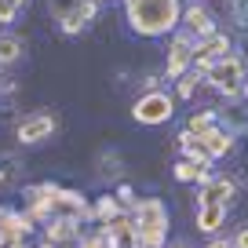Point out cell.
Listing matches in <instances>:
<instances>
[{
	"label": "cell",
	"instance_id": "5b68a950",
	"mask_svg": "<svg viewBox=\"0 0 248 248\" xmlns=\"http://www.w3.org/2000/svg\"><path fill=\"white\" fill-rule=\"evenodd\" d=\"M204 80H208L212 88H219V92H233V88H241V84H245V59H241V55L216 59V62H212V70L204 73Z\"/></svg>",
	"mask_w": 248,
	"mask_h": 248
},
{
	"label": "cell",
	"instance_id": "f1b7e54d",
	"mask_svg": "<svg viewBox=\"0 0 248 248\" xmlns=\"http://www.w3.org/2000/svg\"><path fill=\"white\" fill-rule=\"evenodd\" d=\"M44 248H47V245H44Z\"/></svg>",
	"mask_w": 248,
	"mask_h": 248
},
{
	"label": "cell",
	"instance_id": "7c38bea8",
	"mask_svg": "<svg viewBox=\"0 0 248 248\" xmlns=\"http://www.w3.org/2000/svg\"><path fill=\"white\" fill-rule=\"evenodd\" d=\"M223 223H226L223 204H197V230L201 233H216Z\"/></svg>",
	"mask_w": 248,
	"mask_h": 248
},
{
	"label": "cell",
	"instance_id": "8fae6325",
	"mask_svg": "<svg viewBox=\"0 0 248 248\" xmlns=\"http://www.w3.org/2000/svg\"><path fill=\"white\" fill-rule=\"evenodd\" d=\"M95 11H99V0H80V8H77V11H70V15L62 18L59 30L73 37V33H80V30H84V26L95 18Z\"/></svg>",
	"mask_w": 248,
	"mask_h": 248
},
{
	"label": "cell",
	"instance_id": "d4e9b609",
	"mask_svg": "<svg viewBox=\"0 0 248 248\" xmlns=\"http://www.w3.org/2000/svg\"><path fill=\"white\" fill-rule=\"evenodd\" d=\"M208 248H233V241H226V237H216V241H208Z\"/></svg>",
	"mask_w": 248,
	"mask_h": 248
},
{
	"label": "cell",
	"instance_id": "4316f807",
	"mask_svg": "<svg viewBox=\"0 0 248 248\" xmlns=\"http://www.w3.org/2000/svg\"><path fill=\"white\" fill-rule=\"evenodd\" d=\"M168 248H190V245H183V241H175V245H168Z\"/></svg>",
	"mask_w": 248,
	"mask_h": 248
},
{
	"label": "cell",
	"instance_id": "ffe728a7",
	"mask_svg": "<svg viewBox=\"0 0 248 248\" xmlns=\"http://www.w3.org/2000/svg\"><path fill=\"white\" fill-rule=\"evenodd\" d=\"M77 8H80V0H47V11H51L59 22L70 15V11H77Z\"/></svg>",
	"mask_w": 248,
	"mask_h": 248
},
{
	"label": "cell",
	"instance_id": "9a60e30c",
	"mask_svg": "<svg viewBox=\"0 0 248 248\" xmlns=\"http://www.w3.org/2000/svg\"><path fill=\"white\" fill-rule=\"evenodd\" d=\"M171 171H175V179H179V183H208V171H201V168H197V164H190V161H186V157H179V161H175V168H171Z\"/></svg>",
	"mask_w": 248,
	"mask_h": 248
},
{
	"label": "cell",
	"instance_id": "30bf717a",
	"mask_svg": "<svg viewBox=\"0 0 248 248\" xmlns=\"http://www.w3.org/2000/svg\"><path fill=\"white\" fill-rule=\"evenodd\" d=\"M197 146H201L204 154L216 161V157H226V154L233 150V135L226 132V128H219V124H216V128H208L204 135H197Z\"/></svg>",
	"mask_w": 248,
	"mask_h": 248
},
{
	"label": "cell",
	"instance_id": "6da1fadb",
	"mask_svg": "<svg viewBox=\"0 0 248 248\" xmlns=\"http://www.w3.org/2000/svg\"><path fill=\"white\" fill-rule=\"evenodd\" d=\"M124 18L139 37H164L183 26V0H124Z\"/></svg>",
	"mask_w": 248,
	"mask_h": 248
},
{
	"label": "cell",
	"instance_id": "44dd1931",
	"mask_svg": "<svg viewBox=\"0 0 248 248\" xmlns=\"http://www.w3.org/2000/svg\"><path fill=\"white\" fill-rule=\"evenodd\" d=\"M194 84H197V73L190 70L186 77H179V80H175V95H179V99H190V95H194Z\"/></svg>",
	"mask_w": 248,
	"mask_h": 248
},
{
	"label": "cell",
	"instance_id": "e0dca14e",
	"mask_svg": "<svg viewBox=\"0 0 248 248\" xmlns=\"http://www.w3.org/2000/svg\"><path fill=\"white\" fill-rule=\"evenodd\" d=\"M216 109H201V113H194L190 121H186V132H194V135H204L208 128H216Z\"/></svg>",
	"mask_w": 248,
	"mask_h": 248
},
{
	"label": "cell",
	"instance_id": "ac0fdd59",
	"mask_svg": "<svg viewBox=\"0 0 248 248\" xmlns=\"http://www.w3.org/2000/svg\"><path fill=\"white\" fill-rule=\"evenodd\" d=\"M179 154H183V157H186L190 164H197L201 171H208V168H212V157L204 154V150L197 146V142H183V146H179Z\"/></svg>",
	"mask_w": 248,
	"mask_h": 248
},
{
	"label": "cell",
	"instance_id": "277c9868",
	"mask_svg": "<svg viewBox=\"0 0 248 248\" xmlns=\"http://www.w3.org/2000/svg\"><path fill=\"white\" fill-rule=\"evenodd\" d=\"M194 55H197V37H194V33H186V30H179L175 37H171V44H168V66H164V77H168V80L186 77V73L194 70Z\"/></svg>",
	"mask_w": 248,
	"mask_h": 248
},
{
	"label": "cell",
	"instance_id": "3957f363",
	"mask_svg": "<svg viewBox=\"0 0 248 248\" xmlns=\"http://www.w3.org/2000/svg\"><path fill=\"white\" fill-rule=\"evenodd\" d=\"M171 113H175V99H171L168 92H142L139 99L132 102V117L139 124H146V128H157V124L171 121Z\"/></svg>",
	"mask_w": 248,
	"mask_h": 248
},
{
	"label": "cell",
	"instance_id": "603a6c76",
	"mask_svg": "<svg viewBox=\"0 0 248 248\" xmlns=\"http://www.w3.org/2000/svg\"><path fill=\"white\" fill-rule=\"evenodd\" d=\"M117 201H121V208H128V212L139 204V201H135V194H132V186H124V183L117 186Z\"/></svg>",
	"mask_w": 248,
	"mask_h": 248
},
{
	"label": "cell",
	"instance_id": "8992f818",
	"mask_svg": "<svg viewBox=\"0 0 248 248\" xmlns=\"http://www.w3.org/2000/svg\"><path fill=\"white\" fill-rule=\"evenodd\" d=\"M55 128H59V121H55V113H30V117H22L18 121V128H15V139L22 142V146H37V142H44V139H51L55 135Z\"/></svg>",
	"mask_w": 248,
	"mask_h": 248
},
{
	"label": "cell",
	"instance_id": "4fadbf2b",
	"mask_svg": "<svg viewBox=\"0 0 248 248\" xmlns=\"http://www.w3.org/2000/svg\"><path fill=\"white\" fill-rule=\"evenodd\" d=\"M197 55H208V59H226V55H230V37H226V33H212V37L197 40Z\"/></svg>",
	"mask_w": 248,
	"mask_h": 248
},
{
	"label": "cell",
	"instance_id": "2e32d148",
	"mask_svg": "<svg viewBox=\"0 0 248 248\" xmlns=\"http://www.w3.org/2000/svg\"><path fill=\"white\" fill-rule=\"evenodd\" d=\"M121 216V201H117V197H99V204H95V219H99V226L102 223H113V219Z\"/></svg>",
	"mask_w": 248,
	"mask_h": 248
},
{
	"label": "cell",
	"instance_id": "52a82bcc",
	"mask_svg": "<svg viewBox=\"0 0 248 248\" xmlns=\"http://www.w3.org/2000/svg\"><path fill=\"white\" fill-rule=\"evenodd\" d=\"M183 26H186V33H194L197 40L219 33V30H216V15H212L204 4H197V0L190 4V8H183Z\"/></svg>",
	"mask_w": 248,
	"mask_h": 248
},
{
	"label": "cell",
	"instance_id": "9c48e42d",
	"mask_svg": "<svg viewBox=\"0 0 248 248\" xmlns=\"http://www.w3.org/2000/svg\"><path fill=\"white\" fill-rule=\"evenodd\" d=\"M44 233H47V245H73L80 233V223L77 219H66V216H51L44 223Z\"/></svg>",
	"mask_w": 248,
	"mask_h": 248
},
{
	"label": "cell",
	"instance_id": "7402d4cb",
	"mask_svg": "<svg viewBox=\"0 0 248 248\" xmlns=\"http://www.w3.org/2000/svg\"><path fill=\"white\" fill-rule=\"evenodd\" d=\"M22 8H26V0H0V22H11Z\"/></svg>",
	"mask_w": 248,
	"mask_h": 248
},
{
	"label": "cell",
	"instance_id": "cb8c5ba5",
	"mask_svg": "<svg viewBox=\"0 0 248 248\" xmlns=\"http://www.w3.org/2000/svg\"><path fill=\"white\" fill-rule=\"evenodd\" d=\"M233 248H248V226H237V233H233Z\"/></svg>",
	"mask_w": 248,
	"mask_h": 248
},
{
	"label": "cell",
	"instance_id": "5bb4252c",
	"mask_svg": "<svg viewBox=\"0 0 248 248\" xmlns=\"http://www.w3.org/2000/svg\"><path fill=\"white\" fill-rule=\"evenodd\" d=\"M26 51L22 37H15V33H0V66H11V62H18Z\"/></svg>",
	"mask_w": 248,
	"mask_h": 248
},
{
	"label": "cell",
	"instance_id": "ba28073f",
	"mask_svg": "<svg viewBox=\"0 0 248 248\" xmlns=\"http://www.w3.org/2000/svg\"><path fill=\"white\" fill-rule=\"evenodd\" d=\"M233 197H237L233 179H208L201 186V194H197V204H223V208H230Z\"/></svg>",
	"mask_w": 248,
	"mask_h": 248
},
{
	"label": "cell",
	"instance_id": "484cf974",
	"mask_svg": "<svg viewBox=\"0 0 248 248\" xmlns=\"http://www.w3.org/2000/svg\"><path fill=\"white\" fill-rule=\"evenodd\" d=\"M241 95H245V99H248V77H245V84H241Z\"/></svg>",
	"mask_w": 248,
	"mask_h": 248
},
{
	"label": "cell",
	"instance_id": "83f0119b",
	"mask_svg": "<svg viewBox=\"0 0 248 248\" xmlns=\"http://www.w3.org/2000/svg\"><path fill=\"white\" fill-rule=\"evenodd\" d=\"M99 4H106V0H99Z\"/></svg>",
	"mask_w": 248,
	"mask_h": 248
},
{
	"label": "cell",
	"instance_id": "d6986e66",
	"mask_svg": "<svg viewBox=\"0 0 248 248\" xmlns=\"http://www.w3.org/2000/svg\"><path fill=\"white\" fill-rule=\"evenodd\" d=\"M18 175H22L18 161H15L11 154H4V157H0V186H11V183H18Z\"/></svg>",
	"mask_w": 248,
	"mask_h": 248
},
{
	"label": "cell",
	"instance_id": "7a4b0ae2",
	"mask_svg": "<svg viewBox=\"0 0 248 248\" xmlns=\"http://www.w3.org/2000/svg\"><path fill=\"white\" fill-rule=\"evenodd\" d=\"M132 237L128 245L132 248H164V237H168V208L157 197H146L132 208Z\"/></svg>",
	"mask_w": 248,
	"mask_h": 248
}]
</instances>
